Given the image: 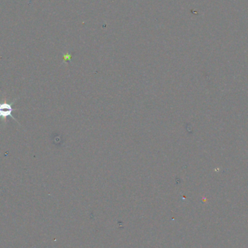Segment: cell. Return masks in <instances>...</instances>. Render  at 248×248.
<instances>
[{"mask_svg":"<svg viewBox=\"0 0 248 248\" xmlns=\"http://www.w3.org/2000/svg\"><path fill=\"white\" fill-rule=\"evenodd\" d=\"M15 100L13 102H12L11 103H8L7 102H0V119H3V120H5L7 118H12L13 120H15V121H17L15 118H14V116L12 115V112L15 111V110H17V109L13 108V104L15 102Z\"/></svg>","mask_w":248,"mask_h":248,"instance_id":"obj_1","label":"cell"}]
</instances>
